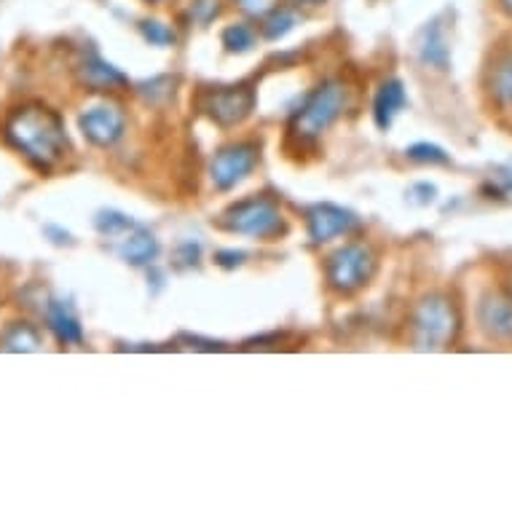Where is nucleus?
Here are the masks:
<instances>
[{
  "label": "nucleus",
  "mask_w": 512,
  "mask_h": 512,
  "mask_svg": "<svg viewBox=\"0 0 512 512\" xmlns=\"http://www.w3.org/2000/svg\"><path fill=\"white\" fill-rule=\"evenodd\" d=\"M3 137L38 169L57 167L70 153L65 121L57 110L46 108L41 102H27L22 108L11 110L3 124Z\"/></svg>",
  "instance_id": "nucleus-1"
},
{
  "label": "nucleus",
  "mask_w": 512,
  "mask_h": 512,
  "mask_svg": "<svg viewBox=\"0 0 512 512\" xmlns=\"http://www.w3.org/2000/svg\"><path fill=\"white\" fill-rule=\"evenodd\" d=\"M413 346L421 352H437L451 346L459 336V311L448 295H427L411 319Z\"/></svg>",
  "instance_id": "nucleus-2"
},
{
  "label": "nucleus",
  "mask_w": 512,
  "mask_h": 512,
  "mask_svg": "<svg viewBox=\"0 0 512 512\" xmlns=\"http://www.w3.org/2000/svg\"><path fill=\"white\" fill-rule=\"evenodd\" d=\"M346 100H349V92H346V86L338 84V81H328V84L317 86V89L306 97L301 110L295 113L293 124H290V132H293L295 140H301V143H314L317 137L325 135L330 126L336 124L338 116L344 113Z\"/></svg>",
  "instance_id": "nucleus-3"
},
{
  "label": "nucleus",
  "mask_w": 512,
  "mask_h": 512,
  "mask_svg": "<svg viewBox=\"0 0 512 512\" xmlns=\"http://www.w3.org/2000/svg\"><path fill=\"white\" fill-rule=\"evenodd\" d=\"M378 258L370 244L352 242L336 250L325 263V277H328L330 290L341 295H352L368 285L376 277Z\"/></svg>",
  "instance_id": "nucleus-4"
},
{
  "label": "nucleus",
  "mask_w": 512,
  "mask_h": 512,
  "mask_svg": "<svg viewBox=\"0 0 512 512\" xmlns=\"http://www.w3.org/2000/svg\"><path fill=\"white\" fill-rule=\"evenodd\" d=\"M223 220L231 231L244 236L274 239V236L285 234V218H282L277 204L266 196H252V199L236 202L234 207H228Z\"/></svg>",
  "instance_id": "nucleus-5"
},
{
  "label": "nucleus",
  "mask_w": 512,
  "mask_h": 512,
  "mask_svg": "<svg viewBox=\"0 0 512 512\" xmlns=\"http://www.w3.org/2000/svg\"><path fill=\"white\" fill-rule=\"evenodd\" d=\"M199 110L218 126H236L255 110V92L247 84L207 89L199 94Z\"/></svg>",
  "instance_id": "nucleus-6"
},
{
  "label": "nucleus",
  "mask_w": 512,
  "mask_h": 512,
  "mask_svg": "<svg viewBox=\"0 0 512 512\" xmlns=\"http://www.w3.org/2000/svg\"><path fill=\"white\" fill-rule=\"evenodd\" d=\"M261 161V145L258 143H234L220 148L212 159L210 175L215 188L231 191L236 185L252 175V169Z\"/></svg>",
  "instance_id": "nucleus-7"
},
{
  "label": "nucleus",
  "mask_w": 512,
  "mask_h": 512,
  "mask_svg": "<svg viewBox=\"0 0 512 512\" xmlns=\"http://www.w3.org/2000/svg\"><path fill=\"white\" fill-rule=\"evenodd\" d=\"M78 126H81V132L92 145H100V148H110V145H116L124 135V126L126 118L121 113V108L116 105H94L84 113V116L78 118Z\"/></svg>",
  "instance_id": "nucleus-8"
},
{
  "label": "nucleus",
  "mask_w": 512,
  "mask_h": 512,
  "mask_svg": "<svg viewBox=\"0 0 512 512\" xmlns=\"http://www.w3.org/2000/svg\"><path fill=\"white\" fill-rule=\"evenodd\" d=\"M478 325L491 341L512 344V295L486 293L478 306Z\"/></svg>",
  "instance_id": "nucleus-9"
},
{
  "label": "nucleus",
  "mask_w": 512,
  "mask_h": 512,
  "mask_svg": "<svg viewBox=\"0 0 512 512\" xmlns=\"http://www.w3.org/2000/svg\"><path fill=\"white\" fill-rule=\"evenodd\" d=\"M483 89L499 113H512V49H499L483 73Z\"/></svg>",
  "instance_id": "nucleus-10"
},
{
  "label": "nucleus",
  "mask_w": 512,
  "mask_h": 512,
  "mask_svg": "<svg viewBox=\"0 0 512 512\" xmlns=\"http://www.w3.org/2000/svg\"><path fill=\"white\" fill-rule=\"evenodd\" d=\"M354 226H357V218L344 207H336V204H317V207L309 210L311 242H330L336 236L349 234Z\"/></svg>",
  "instance_id": "nucleus-11"
},
{
  "label": "nucleus",
  "mask_w": 512,
  "mask_h": 512,
  "mask_svg": "<svg viewBox=\"0 0 512 512\" xmlns=\"http://www.w3.org/2000/svg\"><path fill=\"white\" fill-rule=\"evenodd\" d=\"M405 105H408V94H405V86L400 81L381 84L376 100H373V118H376L378 129H389Z\"/></svg>",
  "instance_id": "nucleus-12"
},
{
  "label": "nucleus",
  "mask_w": 512,
  "mask_h": 512,
  "mask_svg": "<svg viewBox=\"0 0 512 512\" xmlns=\"http://www.w3.org/2000/svg\"><path fill=\"white\" fill-rule=\"evenodd\" d=\"M81 76H84V84L92 86V89H100V92H113V89H121L126 86V76L118 68H113L110 62H105L102 57L92 54L86 59L84 68H81Z\"/></svg>",
  "instance_id": "nucleus-13"
},
{
  "label": "nucleus",
  "mask_w": 512,
  "mask_h": 512,
  "mask_svg": "<svg viewBox=\"0 0 512 512\" xmlns=\"http://www.w3.org/2000/svg\"><path fill=\"white\" fill-rule=\"evenodd\" d=\"M419 51H421V59L427 62L429 68L448 70V62H451V49H448V38H445V30L440 27V22H432V25L424 27Z\"/></svg>",
  "instance_id": "nucleus-14"
},
{
  "label": "nucleus",
  "mask_w": 512,
  "mask_h": 512,
  "mask_svg": "<svg viewBox=\"0 0 512 512\" xmlns=\"http://www.w3.org/2000/svg\"><path fill=\"white\" fill-rule=\"evenodd\" d=\"M49 328L62 344H81L84 341V330L78 325L76 314L65 306V303H51L49 306Z\"/></svg>",
  "instance_id": "nucleus-15"
},
{
  "label": "nucleus",
  "mask_w": 512,
  "mask_h": 512,
  "mask_svg": "<svg viewBox=\"0 0 512 512\" xmlns=\"http://www.w3.org/2000/svg\"><path fill=\"white\" fill-rule=\"evenodd\" d=\"M121 255L132 266H145V263H151L159 255V242H156V236L151 231L137 228L135 234L126 236V242L121 244Z\"/></svg>",
  "instance_id": "nucleus-16"
},
{
  "label": "nucleus",
  "mask_w": 512,
  "mask_h": 512,
  "mask_svg": "<svg viewBox=\"0 0 512 512\" xmlns=\"http://www.w3.org/2000/svg\"><path fill=\"white\" fill-rule=\"evenodd\" d=\"M3 344L9 352H35L41 346V333L30 322H14L3 336Z\"/></svg>",
  "instance_id": "nucleus-17"
},
{
  "label": "nucleus",
  "mask_w": 512,
  "mask_h": 512,
  "mask_svg": "<svg viewBox=\"0 0 512 512\" xmlns=\"http://www.w3.org/2000/svg\"><path fill=\"white\" fill-rule=\"evenodd\" d=\"M223 46L228 51H236V54H244L255 46V30L250 25H231L226 27L223 33Z\"/></svg>",
  "instance_id": "nucleus-18"
},
{
  "label": "nucleus",
  "mask_w": 512,
  "mask_h": 512,
  "mask_svg": "<svg viewBox=\"0 0 512 512\" xmlns=\"http://www.w3.org/2000/svg\"><path fill=\"white\" fill-rule=\"evenodd\" d=\"M293 25H295V17L290 14V11L274 9L269 17H263V35H266L269 41H277V38L290 33Z\"/></svg>",
  "instance_id": "nucleus-19"
},
{
  "label": "nucleus",
  "mask_w": 512,
  "mask_h": 512,
  "mask_svg": "<svg viewBox=\"0 0 512 512\" xmlns=\"http://www.w3.org/2000/svg\"><path fill=\"white\" fill-rule=\"evenodd\" d=\"M408 159L421 161V164H451V156L443 151V148H437L432 143H416L408 148Z\"/></svg>",
  "instance_id": "nucleus-20"
},
{
  "label": "nucleus",
  "mask_w": 512,
  "mask_h": 512,
  "mask_svg": "<svg viewBox=\"0 0 512 512\" xmlns=\"http://www.w3.org/2000/svg\"><path fill=\"white\" fill-rule=\"evenodd\" d=\"M143 35L145 41H151L153 46H172L175 43V30L159 19H145L143 22Z\"/></svg>",
  "instance_id": "nucleus-21"
},
{
  "label": "nucleus",
  "mask_w": 512,
  "mask_h": 512,
  "mask_svg": "<svg viewBox=\"0 0 512 512\" xmlns=\"http://www.w3.org/2000/svg\"><path fill=\"white\" fill-rule=\"evenodd\" d=\"M129 226H132V220L118 215V212H102L100 218H97V228H100L102 234H118V231H124Z\"/></svg>",
  "instance_id": "nucleus-22"
},
{
  "label": "nucleus",
  "mask_w": 512,
  "mask_h": 512,
  "mask_svg": "<svg viewBox=\"0 0 512 512\" xmlns=\"http://www.w3.org/2000/svg\"><path fill=\"white\" fill-rule=\"evenodd\" d=\"M239 3V9L244 14H250V17H269L271 11L279 9V0H236Z\"/></svg>",
  "instance_id": "nucleus-23"
},
{
  "label": "nucleus",
  "mask_w": 512,
  "mask_h": 512,
  "mask_svg": "<svg viewBox=\"0 0 512 512\" xmlns=\"http://www.w3.org/2000/svg\"><path fill=\"white\" fill-rule=\"evenodd\" d=\"M194 11L199 22H210L212 17H218L220 6H218V0H199Z\"/></svg>",
  "instance_id": "nucleus-24"
},
{
  "label": "nucleus",
  "mask_w": 512,
  "mask_h": 512,
  "mask_svg": "<svg viewBox=\"0 0 512 512\" xmlns=\"http://www.w3.org/2000/svg\"><path fill=\"white\" fill-rule=\"evenodd\" d=\"M491 183H496V194L502 196V199H512V172H507V175H494L491 177Z\"/></svg>",
  "instance_id": "nucleus-25"
},
{
  "label": "nucleus",
  "mask_w": 512,
  "mask_h": 512,
  "mask_svg": "<svg viewBox=\"0 0 512 512\" xmlns=\"http://www.w3.org/2000/svg\"><path fill=\"white\" fill-rule=\"evenodd\" d=\"M502 290L507 295H512V261L504 263V269H502Z\"/></svg>",
  "instance_id": "nucleus-26"
},
{
  "label": "nucleus",
  "mask_w": 512,
  "mask_h": 512,
  "mask_svg": "<svg viewBox=\"0 0 512 512\" xmlns=\"http://www.w3.org/2000/svg\"><path fill=\"white\" fill-rule=\"evenodd\" d=\"M499 6H502V9L512 17V0H499Z\"/></svg>",
  "instance_id": "nucleus-27"
},
{
  "label": "nucleus",
  "mask_w": 512,
  "mask_h": 512,
  "mask_svg": "<svg viewBox=\"0 0 512 512\" xmlns=\"http://www.w3.org/2000/svg\"><path fill=\"white\" fill-rule=\"evenodd\" d=\"M298 3H309V6H317V3H322V0H298Z\"/></svg>",
  "instance_id": "nucleus-28"
},
{
  "label": "nucleus",
  "mask_w": 512,
  "mask_h": 512,
  "mask_svg": "<svg viewBox=\"0 0 512 512\" xmlns=\"http://www.w3.org/2000/svg\"><path fill=\"white\" fill-rule=\"evenodd\" d=\"M151 3H161V0H151Z\"/></svg>",
  "instance_id": "nucleus-29"
}]
</instances>
